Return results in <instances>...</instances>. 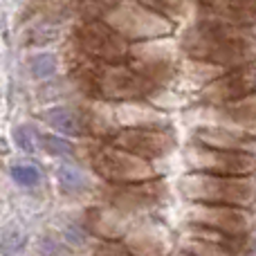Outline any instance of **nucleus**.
I'll use <instances>...</instances> for the list:
<instances>
[{"mask_svg": "<svg viewBox=\"0 0 256 256\" xmlns=\"http://www.w3.org/2000/svg\"><path fill=\"white\" fill-rule=\"evenodd\" d=\"M81 81H86L90 92L102 99H112V102L140 99L153 90V81L144 72L130 66H122V63L99 61L97 66L86 70Z\"/></svg>", "mask_w": 256, "mask_h": 256, "instance_id": "f03ea898", "label": "nucleus"}, {"mask_svg": "<svg viewBox=\"0 0 256 256\" xmlns=\"http://www.w3.org/2000/svg\"><path fill=\"white\" fill-rule=\"evenodd\" d=\"M56 178H58L61 189L68 191V194H74V191H79V189H84V186H86L84 173L76 171L74 166H61L56 171Z\"/></svg>", "mask_w": 256, "mask_h": 256, "instance_id": "dca6fc26", "label": "nucleus"}, {"mask_svg": "<svg viewBox=\"0 0 256 256\" xmlns=\"http://www.w3.org/2000/svg\"><path fill=\"white\" fill-rule=\"evenodd\" d=\"M104 22L120 36L132 40L142 38H160L173 32L171 18L148 9L140 2H117L104 14Z\"/></svg>", "mask_w": 256, "mask_h": 256, "instance_id": "20e7f679", "label": "nucleus"}, {"mask_svg": "<svg viewBox=\"0 0 256 256\" xmlns=\"http://www.w3.org/2000/svg\"><path fill=\"white\" fill-rule=\"evenodd\" d=\"M14 137H16V144L20 146L22 150H27V153H34V150H36V135H34V130H32V128H27V126L16 128Z\"/></svg>", "mask_w": 256, "mask_h": 256, "instance_id": "4be33fe9", "label": "nucleus"}, {"mask_svg": "<svg viewBox=\"0 0 256 256\" xmlns=\"http://www.w3.org/2000/svg\"><path fill=\"white\" fill-rule=\"evenodd\" d=\"M74 38L76 45L88 56L104 63H120L128 54V40L115 30H110L104 20H90L79 25L74 32Z\"/></svg>", "mask_w": 256, "mask_h": 256, "instance_id": "39448f33", "label": "nucleus"}, {"mask_svg": "<svg viewBox=\"0 0 256 256\" xmlns=\"http://www.w3.org/2000/svg\"><path fill=\"white\" fill-rule=\"evenodd\" d=\"M220 115L227 122L236 124L238 128H243L250 135H256V99H238V102L225 104L220 110Z\"/></svg>", "mask_w": 256, "mask_h": 256, "instance_id": "f8f14e48", "label": "nucleus"}, {"mask_svg": "<svg viewBox=\"0 0 256 256\" xmlns=\"http://www.w3.org/2000/svg\"><path fill=\"white\" fill-rule=\"evenodd\" d=\"M189 162L200 173H214V176H248L256 168L254 155L243 150L198 148L189 153Z\"/></svg>", "mask_w": 256, "mask_h": 256, "instance_id": "0eeeda50", "label": "nucleus"}, {"mask_svg": "<svg viewBox=\"0 0 256 256\" xmlns=\"http://www.w3.org/2000/svg\"><path fill=\"white\" fill-rule=\"evenodd\" d=\"M112 146L126 153H132L142 160L162 158L176 146L171 132L155 130V128H124L112 137Z\"/></svg>", "mask_w": 256, "mask_h": 256, "instance_id": "6e6552de", "label": "nucleus"}, {"mask_svg": "<svg viewBox=\"0 0 256 256\" xmlns=\"http://www.w3.org/2000/svg\"><path fill=\"white\" fill-rule=\"evenodd\" d=\"M38 140H40V146H43L50 155H54V158H66V155L74 153V146L68 140H61V137H56V135H43V137H38Z\"/></svg>", "mask_w": 256, "mask_h": 256, "instance_id": "6ab92c4d", "label": "nucleus"}, {"mask_svg": "<svg viewBox=\"0 0 256 256\" xmlns=\"http://www.w3.org/2000/svg\"><path fill=\"white\" fill-rule=\"evenodd\" d=\"M12 178L20 186H34L40 180V171L34 164H16V166H12Z\"/></svg>", "mask_w": 256, "mask_h": 256, "instance_id": "aec40b11", "label": "nucleus"}, {"mask_svg": "<svg viewBox=\"0 0 256 256\" xmlns=\"http://www.w3.org/2000/svg\"><path fill=\"white\" fill-rule=\"evenodd\" d=\"M186 198L209 204H250L256 184L245 176H214V173H189L180 180Z\"/></svg>", "mask_w": 256, "mask_h": 256, "instance_id": "7ed1b4c3", "label": "nucleus"}, {"mask_svg": "<svg viewBox=\"0 0 256 256\" xmlns=\"http://www.w3.org/2000/svg\"><path fill=\"white\" fill-rule=\"evenodd\" d=\"M45 122L54 128V130L63 132V135H70V137H76V135H84L86 132V124L74 110L70 108H52V110L45 112Z\"/></svg>", "mask_w": 256, "mask_h": 256, "instance_id": "ddd939ff", "label": "nucleus"}, {"mask_svg": "<svg viewBox=\"0 0 256 256\" xmlns=\"http://www.w3.org/2000/svg\"><path fill=\"white\" fill-rule=\"evenodd\" d=\"M30 70L36 79H50L56 72V58L52 54H38V56L32 58Z\"/></svg>", "mask_w": 256, "mask_h": 256, "instance_id": "a211bd4d", "label": "nucleus"}, {"mask_svg": "<svg viewBox=\"0 0 256 256\" xmlns=\"http://www.w3.org/2000/svg\"><path fill=\"white\" fill-rule=\"evenodd\" d=\"M184 254L189 256H230L227 250L218 243H209L204 238H194L184 245Z\"/></svg>", "mask_w": 256, "mask_h": 256, "instance_id": "f3484780", "label": "nucleus"}, {"mask_svg": "<svg viewBox=\"0 0 256 256\" xmlns=\"http://www.w3.org/2000/svg\"><path fill=\"white\" fill-rule=\"evenodd\" d=\"M144 4L148 9H153V12L162 14V16H166V14L182 16L186 12V0H144Z\"/></svg>", "mask_w": 256, "mask_h": 256, "instance_id": "412c9836", "label": "nucleus"}, {"mask_svg": "<svg viewBox=\"0 0 256 256\" xmlns=\"http://www.w3.org/2000/svg\"><path fill=\"white\" fill-rule=\"evenodd\" d=\"M194 220L202 222V225L216 227L220 232L227 234H238L248 227V218L245 214L236 212V209H227V207H209V209H196Z\"/></svg>", "mask_w": 256, "mask_h": 256, "instance_id": "9b49d317", "label": "nucleus"}, {"mask_svg": "<svg viewBox=\"0 0 256 256\" xmlns=\"http://www.w3.org/2000/svg\"><path fill=\"white\" fill-rule=\"evenodd\" d=\"M25 240H27L25 232H22L20 227L12 225V227H7V230L2 232V238H0V250H2L4 256H16L22 248H25Z\"/></svg>", "mask_w": 256, "mask_h": 256, "instance_id": "2eb2a0df", "label": "nucleus"}, {"mask_svg": "<svg viewBox=\"0 0 256 256\" xmlns=\"http://www.w3.org/2000/svg\"><path fill=\"white\" fill-rule=\"evenodd\" d=\"M182 48L191 58L200 63L238 68L256 58V43L243 32L222 22L204 20L191 27L182 38Z\"/></svg>", "mask_w": 256, "mask_h": 256, "instance_id": "f257e3e1", "label": "nucleus"}, {"mask_svg": "<svg viewBox=\"0 0 256 256\" xmlns=\"http://www.w3.org/2000/svg\"><path fill=\"white\" fill-rule=\"evenodd\" d=\"M200 12L214 22L250 27L256 22V0H198Z\"/></svg>", "mask_w": 256, "mask_h": 256, "instance_id": "1a4fd4ad", "label": "nucleus"}, {"mask_svg": "<svg viewBox=\"0 0 256 256\" xmlns=\"http://www.w3.org/2000/svg\"><path fill=\"white\" fill-rule=\"evenodd\" d=\"M94 256H132L128 250L120 248V245H102L94 250Z\"/></svg>", "mask_w": 256, "mask_h": 256, "instance_id": "5701e85b", "label": "nucleus"}, {"mask_svg": "<svg viewBox=\"0 0 256 256\" xmlns=\"http://www.w3.org/2000/svg\"><path fill=\"white\" fill-rule=\"evenodd\" d=\"M254 90L256 76L252 72H232V74H225L214 84H209L202 90V99L209 104H216V106H225V104L250 97Z\"/></svg>", "mask_w": 256, "mask_h": 256, "instance_id": "9d476101", "label": "nucleus"}, {"mask_svg": "<svg viewBox=\"0 0 256 256\" xmlns=\"http://www.w3.org/2000/svg\"><path fill=\"white\" fill-rule=\"evenodd\" d=\"M198 142L209 148H218V150H238L245 144V137L230 132L225 128H200L198 130Z\"/></svg>", "mask_w": 256, "mask_h": 256, "instance_id": "4468645a", "label": "nucleus"}, {"mask_svg": "<svg viewBox=\"0 0 256 256\" xmlns=\"http://www.w3.org/2000/svg\"><path fill=\"white\" fill-rule=\"evenodd\" d=\"M92 166L102 178L112 182H144L155 176L148 160H142L115 146L97 150L92 158Z\"/></svg>", "mask_w": 256, "mask_h": 256, "instance_id": "423d86ee", "label": "nucleus"}]
</instances>
